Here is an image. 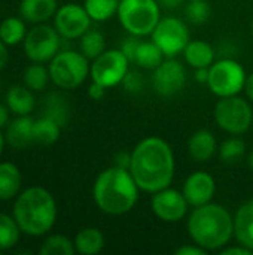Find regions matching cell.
<instances>
[{"mask_svg": "<svg viewBox=\"0 0 253 255\" xmlns=\"http://www.w3.org/2000/svg\"><path fill=\"white\" fill-rule=\"evenodd\" d=\"M7 142H6V136L1 133V128H0V157H1V154H3V151H4V145H6Z\"/></svg>", "mask_w": 253, "mask_h": 255, "instance_id": "obj_46", "label": "cell"}, {"mask_svg": "<svg viewBox=\"0 0 253 255\" xmlns=\"http://www.w3.org/2000/svg\"><path fill=\"white\" fill-rule=\"evenodd\" d=\"M212 15L210 4L207 0H188L185 6V18L194 25H200L209 21Z\"/></svg>", "mask_w": 253, "mask_h": 255, "instance_id": "obj_34", "label": "cell"}, {"mask_svg": "<svg viewBox=\"0 0 253 255\" xmlns=\"http://www.w3.org/2000/svg\"><path fill=\"white\" fill-rule=\"evenodd\" d=\"M106 87L98 84V82H91V85L88 87V96L92 99V100H101L104 96H106Z\"/></svg>", "mask_w": 253, "mask_h": 255, "instance_id": "obj_37", "label": "cell"}, {"mask_svg": "<svg viewBox=\"0 0 253 255\" xmlns=\"http://www.w3.org/2000/svg\"><path fill=\"white\" fill-rule=\"evenodd\" d=\"M252 127H253V121H252Z\"/></svg>", "mask_w": 253, "mask_h": 255, "instance_id": "obj_49", "label": "cell"}, {"mask_svg": "<svg viewBox=\"0 0 253 255\" xmlns=\"http://www.w3.org/2000/svg\"><path fill=\"white\" fill-rule=\"evenodd\" d=\"M9 108L0 103V128H3L4 126H7L9 121Z\"/></svg>", "mask_w": 253, "mask_h": 255, "instance_id": "obj_44", "label": "cell"}, {"mask_svg": "<svg viewBox=\"0 0 253 255\" xmlns=\"http://www.w3.org/2000/svg\"><path fill=\"white\" fill-rule=\"evenodd\" d=\"M6 106L16 117L30 115L34 109V96L25 85H12L6 93Z\"/></svg>", "mask_w": 253, "mask_h": 255, "instance_id": "obj_22", "label": "cell"}, {"mask_svg": "<svg viewBox=\"0 0 253 255\" xmlns=\"http://www.w3.org/2000/svg\"><path fill=\"white\" fill-rule=\"evenodd\" d=\"M182 193L186 197L189 206L192 208L207 205L215 197L216 181L209 172H204V170L194 172L185 179Z\"/></svg>", "mask_w": 253, "mask_h": 255, "instance_id": "obj_15", "label": "cell"}, {"mask_svg": "<svg viewBox=\"0 0 253 255\" xmlns=\"http://www.w3.org/2000/svg\"><path fill=\"white\" fill-rule=\"evenodd\" d=\"M183 0H158L160 6L166 7V9H176L177 6H180Z\"/></svg>", "mask_w": 253, "mask_h": 255, "instance_id": "obj_45", "label": "cell"}, {"mask_svg": "<svg viewBox=\"0 0 253 255\" xmlns=\"http://www.w3.org/2000/svg\"><path fill=\"white\" fill-rule=\"evenodd\" d=\"M116 16L128 34L143 37L160 22L161 6L158 0H121Z\"/></svg>", "mask_w": 253, "mask_h": 255, "instance_id": "obj_5", "label": "cell"}, {"mask_svg": "<svg viewBox=\"0 0 253 255\" xmlns=\"http://www.w3.org/2000/svg\"><path fill=\"white\" fill-rule=\"evenodd\" d=\"M251 30H252V34H253V21H252V27H251Z\"/></svg>", "mask_w": 253, "mask_h": 255, "instance_id": "obj_48", "label": "cell"}, {"mask_svg": "<svg viewBox=\"0 0 253 255\" xmlns=\"http://www.w3.org/2000/svg\"><path fill=\"white\" fill-rule=\"evenodd\" d=\"M209 69L210 67H198V69H194V78L198 84H207L209 81Z\"/></svg>", "mask_w": 253, "mask_h": 255, "instance_id": "obj_41", "label": "cell"}, {"mask_svg": "<svg viewBox=\"0 0 253 255\" xmlns=\"http://www.w3.org/2000/svg\"><path fill=\"white\" fill-rule=\"evenodd\" d=\"M49 79V69L43 63H33L24 70V85L31 91H42Z\"/></svg>", "mask_w": 253, "mask_h": 255, "instance_id": "obj_31", "label": "cell"}, {"mask_svg": "<svg viewBox=\"0 0 253 255\" xmlns=\"http://www.w3.org/2000/svg\"><path fill=\"white\" fill-rule=\"evenodd\" d=\"M234 238L253 253V199L245 202L234 215Z\"/></svg>", "mask_w": 253, "mask_h": 255, "instance_id": "obj_19", "label": "cell"}, {"mask_svg": "<svg viewBox=\"0 0 253 255\" xmlns=\"http://www.w3.org/2000/svg\"><path fill=\"white\" fill-rule=\"evenodd\" d=\"M186 1H188V0H186Z\"/></svg>", "mask_w": 253, "mask_h": 255, "instance_id": "obj_50", "label": "cell"}, {"mask_svg": "<svg viewBox=\"0 0 253 255\" xmlns=\"http://www.w3.org/2000/svg\"><path fill=\"white\" fill-rule=\"evenodd\" d=\"M130 164H131V154H128V152H119V154H116V157H115V166L130 170Z\"/></svg>", "mask_w": 253, "mask_h": 255, "instance_id": "obj_40", "label": "cell"}, {"mask_svg": "<svg viewBox=\"0 0 253 255\" xmlns=\"http://www.w3.org/2000/svg\"><path fill=\"white\" fill-rule=\"evenodd\" d=\"M73 242H75L76 253L82 255H97L103 251L106 239L100 229L85 227L78 232Z\"/></svg>", "mask_w": 253, "mask_h": 255, "instance_id": "obj_23", "label": "cell"}, {"mask_svg": "<svg viewBox=\"0 0 253 255\" xmlns=\"http://www.w3.org/2000/svg\"><path fill=\"white\" fill-rule=\"evenodd\" d=\"M60 134H61V126L54 120L45 115L34 120V127H33L34 145L51 146L60 139Z\"/></svg>", "mask_w": 253, "mask_h": 255, "instance_id": "obj_24", "label": "cell"}, {"mask_svg": "<svg viewBox=\"0 0 253 255\" xmlns=\"http://www.w3.org/2000/svg\"><path fill=\"white\" fill-rule=\"evenodd\" d=\"M164 58H166V55L163 54V51L151 39V40H142L140 42L133 63L137 64L140 69L154 70V69H157L163 63Z\"/></svg>", "mask_w": 253, "mask_h": 255, "instance_id": "obj_25", "label": "cell"}, {"mask_svg": "<svg viewBox=\"0 0 253 255\" xmlns=\"http://www.w3.org/2000/svg\"><path fill=\"white\" fill-rule=\"evenodd\" d=\"M9 61V52H7V45L0 39V70L6 67Z\"/></svg>", "mask_w": 253, "mask_h": 255, "instance_id": "obj_42", "label": "cell"}, {"mask_svg": "<svg viewBox=\"0 0 253 255\" xmlns=\"http://www.w3.org/2000/svg\"><path fill=\"white\" fill-rule=\"evenodd\" d=\"M139 185L128 169L118 166L104 169L92 185V199L97 208L112 217L125 215L139 200Z\"/></svg>", "mask_w": 253, "mask_h": 255, "instance_id": "obj_2", "label": "cell"}, {"mask_svg": "<svg viewBox=\"0 0 253 255\" xmlns=\"http://www.w3.org/2000/svg\"><path fill=\"white\" fill-rule=\"evenodd\" d=\"M218 154L224 163H228V164L237 163L246 154V143L243 139H240L237 136L228 137L218 148Z\"/></svg>", "mask_w": 253, "mask_h": 255, "instance_id": "obj_32", "label": "cell"}, {"mask_svg": "<svg viewBox=\"0 0 253 255\" xmlns=\"http://www.w3.org/2000/svg\"><path fill=\"white\" fill-rule=\"evenodd\" d=\"M249 166H251V169L253 170V149L252 152L249 154Z\"/></svg>", "mask_w": 253, "mask_h": 255, "instance_id": "obj_47", "label": "cell"}, {"mask_svg": "<svg viewBox=\"0 0 253 255\" xmlns=\"http://www.w3.org/2000/svg\"><path fill=\"white\" fill-rule=\"evenodd\" d=\"M140 42H142V39H140L139 36H133V34H130L128 37H125V39L122 40L119 49H121V51L124 52V55L130 60V63H133L134 55H136V52H137V48H139Z\"/></svg>", "mask_w": 253, "mask_h": 255, "instance_id": "obj_36", "label": "cell"}, {"mask_svg": "<svg viewBox=\"0 0 253 255\" xmlns=\"http://www.w3.org/2000/svg\"><path fill=\"white\" fill-rule=\"evenodd\" d=\"M61 48V36L55 27L48 24H36L27 31L24 39V52L31 63L51 61Z\"/></svg>", "mask_w": 253, "mask_h": 255, "instance_id": "obj_10", "label": "cell"}, {"mask_svg": "<svg viewBox=\"0 0 253 255\" xmlns=\"http://www.w3.org/2000/svg\"><path fill=\"white\" fill-rule=\"evenodd\" d=\"M58 10L57 0H21L19 15L24 21L42 24L52 18Z\"/></svg>", "mask_w": 253, "mask_h": 255, "instance_id": "obj_18", "label": "cell"}, {"mask_svg": "<svg viewBox=\"0 0 253 255\" xmlns=\"http://www.w3.org/2000/svg\"><path fill=\"white\" fill-rule=\"evenodd\" d=\"M152 85L161 97H173L179 94L186 85L185 66L177 61L176 57H166L163 63L157 69H154Z\"/></svg>", "mask_w": 253, "mask_h": 255, "instance_id": "obj_13", "label": "cell"}, {"mask_svg": "<svg viewBox=\"0 0 253 255\" xmlns=\"http://www.w3.org/2000/svg\"><path fill=\"white\" fill-rule=\"evenodd\" d=\"M89 60L76 51H60L49 61L51 81L63 90H75L81 87L89 76Z\"/></svg>", "mask_w": 253, "mask_h": 255, "instance_id": "obj_6", "label": "cell"}, {"mask_svg": "<svg viewBox=\"0 0 253 255\" xmlns=\"http://www.w3.org/2000/svg\"><path fill=\"white\" fill-rule=\"evenodd\" d=\"M176 160L171 146L160 136L142 139L131 152L130 172L140 191L157 193L171 185Z\"/></svg>", "mask_w": 253, "mask_h": 255, "instance_id": "obj_1", "label": "cell"}, {"mask_svg": "<svg viewBox=\"0 0 253 255\" xmlns=\"http://www.w3.org/2000/svg\"><path fill=\"white\" fill-rule=\"evenodd\" d=\"M76 253L75 242L63 235H51L40 245V255H73Z\"/></svg>", "mask_w": 253, "mask_h": 255, "instance_id": "obj_30", "label": "cell"}, {"mask_svg": "<svg viewBox=\"0 0 253 255\" xmlns=\"http://www.w3.org/2000/svg\"><path fill=\"white\" fill-rule=\"evenodd\" d=\"M119 3L121 0H85L84 6L92 21L103 22L118 13Z\"/></svg>", "mask_w": 253, "mask_h": 255, "instance_id": "obj_28", "label": "cell"}, {"mask_svg": "<svg viewBox=\"0 0 253 255\" xmlns=\"http://www.w3.org/2000/svg\"><path fill=\"white\" fill-rule=\"evenodd\" d=\"M188 235L194 244L209 251H221L234 236V217L218 203L197 206L188 217Z\"/></svg>", "mask_w": 253, "mask_h": 255, "instance_id": "obj_3", "label": "cell"}, {"mask_svg": "<svg viewBox=\"0 0 253 255\" xmlns=\"http://www.w3.org/2000/svg\"><path fill=\"white\" fill-rule=\"evenodd\" d=\"M45 117L54 120L61 127L69 120V106L63 96L60 94H49L45 102Z\"/></svg>", "mask_w": 253, "mask_h": 255, "instance_id": "obj_33", "label": "cell"}, {"mask_svg": "<svg viewBox=\"0 0 253 255\" xmlns=\"http://www.w3.org/2000/svg\"><path fill=\"white\" fill-rule=\"evenodd\" d=\"M218 142L215 134L210 130H198L188 140V152L192 160L204 163L213 158L218 151Z\"/></svg>", "mask_w": 253, "mask_h": 255, "instance_id": "obj_17", "label": "cell"}, {"mask_svg": "<svg viewBox=\"0 0 253 255\" xmlns=\"http://www.w3.org/2000/svg\"><path fill=\"white\" fill-rule=\"evenodd\" d=\"M91 16L85 6L78 3H67L58 7L54 15V27L63 39L73 40L79 39L84 33L91 28Z\"/></svg>", "mask_w": 253, "mask_h": 255, "instance_id": "obj_12", "label": "cell"}, {"mask_svg": "<svg viewBox=\"0 0 253 255\" xmlns=\"http://www.w3.org/2000/svg\"><path fill=\"white\" fill-rule=\"evenodd\" d=\"M22 176L13 163H0V202H7L15 199L21 193Z\"/></svg>", "mask_w": 253, "mask_h": 255, "instance_id": "obj_20", "label": "cell"}, {"mask_svg": "<svg viewBox=\"0 0 253 255\" xmlns=\"http://www.w3.org/2000/svg\"><path fill=\"white\" fill-rule=\"evenodd\" d=\"M189 203L182 191L174 188H163L152 194L151 209L157 218L164 223H179L188 214Z\"/></svg>", "mask_w": 253, "mask_h": 255, "instance_id": "obj_14", "label": "cell"}, {"mask_svg": "<svg viewBox=\"0 0 253 255\" xmlns=\"http://www.w3.org/2000/svg\"><path fill=\"white\" fill-rule=\"evenodd\" d=\"M182 54L185 61L192 69L210 67L215 63V57H216L213 46L204 40H189V43L186 45Z\"/></svg>", "mask_w": 253, "mask_h": 255, "instance_id": "obj_21", "label": "cell"}, {"mask_svg": "<svg viewBox=\"0 0 253 255\" xmlns=\"http://www.w3.org/2000/svg\"><path fill=\"white\" fill-rule=\"evenodd\" d=\"M79 46H81V52L88 60L97 58L100 54H103L107 49L106 48V37H104V34L101 31L92 30V28H89L86 33H84L79 37Z\"/></svg>", "mask_w": 253, "mask_h": 255, "instance_id": "obj_27", "label": "cell"}, {"mask_svg": "<svg viewBox=\"0 0 253 255\" xmlns=\"http://www.w3.org/2000/svg\"><path fill=\"white\" fill-rule=\"evenodd\" d=\"M34 120L30 115H19L7 124L6 128V142L15 149H25L34 145L33 139Z\"/></svg>", "mask_w": 253, "mask_h": 255, "instance_id": "obj_16", "label": "cell"}, {"mask_svg": "<svg viewBox=\"0 0 253 255\" xmlns=\"http://www.w3.org/2000/svg\"><path fill=\"white\" fill-rule=\"evenodd\" d=\"M246 76L248 75L239 61L222 58L210 66L207 87L219 99L239 96L245 90Z\"/></svg>", "mask_w": 253, "mask_h": 255, "instance_id": "obj_8", "label": "cell"}, {"mask_svg": "<svg viewBox=\"0 0 253 255\" xmlns=\"http://www.w3.org/2000/svg\"><path fill=\"white\" fill-rule=\"evenodd\" d=\"M12 217L27 236L40 238L57 221V202L43 187H28L15 197Z\"/></svg>", "mask_w": 253, "mask_h": 255, "instance_id": "obj_4", "label": "cell"}, {"mask_svg": "<svg viewBox=\"0 0 253 255\" xmlns=\"http://www.w3.org/2000/svg\"><path fill=\"white\" fill-rule=\"evenodd\" d=\"M130 70V60L121 49H106L92 60L89 67L91 81L104 85L106 88L116 87L122 82Z\"/></svg>", "mask_w": 253, "mask_h": 255, "instance_id": "obj_11", "label": "cell"}, {"mask_svg": "<svg viewBox=\"0 0 253 255\" xmlns=\"http://www.w3.org/2000/svg\"><path fill=\"white\" fill-rule=\"evenodd\" d=\"M207 251L204 248H201L200 245L194 244V245H185L176 250V255H206Z\"/></svg>", "mask_w": 253, "mask_h": 255, "instance_id": "obj_38", "label": "cell"}, {"mask_svg": "<svg viewBox=\"0 0 253 255\" xmlns=\"http://www.w3.org/2000/svg\"><path fill=\"white\" fill-rule=\"evenodd\" d=\"M151 39L158 45L166 57L173 58L183 52L191 40V33L186 22L180 18L164 16L151 33Z\"/></svg>", "mask_w": 253, "mask_h": 255, "instance_id": "obj_9", "label": "cell"}, {"mask_svg": "<svg viewBox=\"0 0 253 255\" xmlns=\"http://www.w3.org/2000/svg\"><path fill=\"white\" fill-rule=\"evenodd\" d=\"M27 34L25 22L18 16H7L0 22V39L7 45L13 46L19 42H24Z\"/></svg>", "mask_w": 253, "mask_h": 255, "instance_id": "obj_26", "label": "cell"}, {"mask_svg": "<svg viewBox=\"0 0 253 255\" xmlns=\"http://www.w3.org/2000/svg\"><path fill=\"white\" fill-rule=\"evenodd\" d=\"M243 91L246 93V97L251 102H253V73L246 76V82H245V90Z\"/></svg>", "mask_w": 253, "mask_h": 255, "instance_id": "obj_43", "label": "cell"}, {"mask_svg": "<svg viewBox=\"0 0 253 255\" xmlns=\"http://www.w3.org/2000/svg\"><path fill=\"white\" fill-rule=\"evenodd\" d=\"M21 229L15 218L6 214H0V251H9L19 242Z\"/></svg>", "mask_w": 253, "mask_h": 255, "instance_id": "obj_29", "label": "cell"}, {"mask_svg": "<svg viewBox=\"0 0 253 255\" xmlns=\"http://www.w3.org/2000/svg\"><path fill=\"white\" fill-rule=\"evenodd\" d=\"M215 121L221 130L240 136L252 127V106L240 96L222 97L215 106Z\"/></svg>", "mask_w": 253, "mask_h": 255, "instance_id": "obj_7", "label": "cell"}, {"mask_svg": "<svg viewBox=\"0 0 253 255\" xmlns=\"http://www.w3.org/2000/svg\"><path fill=\"white\" fill-rule=\"evenodd\" d=\"M221 255H252L253 253L249 250V248H246V247H243V245H236V247H224L221 251Z\"/></svg>", "mask_w": 253, "mask_h": 255, "instance_id": "obj_39", "label": "cell"}, {"mask_svg": "<svg viewBox=\"0 0 253 255\" xmlns=\"http://www.w3.org/2000/svg\"><path fill=\"white\" fill-rule=\"evenodd\" d=\"M122 87L130 94H140L145 88V79L143 75L139 70H128L127 75L122 79Z\"/></svg>", "mask_w": 253, "mask_h": 255, "instance_id": "obj_35", "label": "cell"}]
</instances>
